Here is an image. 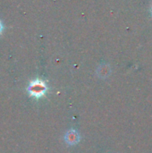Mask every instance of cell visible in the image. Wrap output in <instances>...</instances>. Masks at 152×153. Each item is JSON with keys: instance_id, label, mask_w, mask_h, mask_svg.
<instances>
[{"instance_id": "1", "label": "cell", "mask_w": 152, "mask_h": 153, "mask_svg": "<svg viewBox=\"0 0 152 153\" xmlns=\"http://www.w3.org/2000/svg\"><path fill=\"white\" fill-rule=\"evenodd\" d=\"M27 91L31 97L39 99V98L43 97L47 93V85L44 81L37 79V80L31 81L30 82V84L27 88Z\"/></svg>"}, {"instance_id": "2", "label": "cell", "mask_w": 152, "mask_h": 153, "mask_svg": "<svg viewBox=\"0 0 152 153\" xmlns=\"http://www.w3.org/2000/svg\"><path fill=\"white\" fill-rule=\"evenodd\" d=\"M65 140L66 143H68L69 145H76L80 142L81 136L76 130L72 129V130H69L65 134Z\"/></svg>"}, {"instance_id": "3", "label": "cell", "mask_w": 152, "mask_h": 153, "mask_svg": "<svg viewBox=\"0 0 152 153\" xmlns=\"http://www.w3.org/2000/svg\"><path fill=\"white\" fill-rule=\"evenodd\" d=\"M109 74H110V68L108 65H102L98 70V74L101 78H105V77L108 76Z\"/></svg>"}, {"instance_id": "4", "label": "cell", "mask_w": 152, "mask_h": 153, "mask_svg": "<svg viewBox=\"0 0 152 153\" xmlns=\"http://www.w3.org/2000/svg\"><path fill=\"white\" fill-rule=\"evenodd\" d=\"M3 30H4V26H3V23H2V22H0V34L2 33Z\"/></svg>"}]
</instances>
